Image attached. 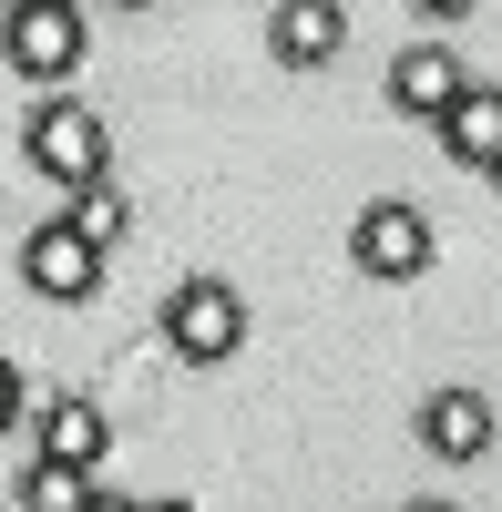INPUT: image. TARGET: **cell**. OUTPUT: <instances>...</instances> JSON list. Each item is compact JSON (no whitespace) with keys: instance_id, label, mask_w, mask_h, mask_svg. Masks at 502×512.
Returning a JSON list of instances; mask_svg holds the SVG:
<instances>
[{"instance_id":"cell-6","label":"cell","mask_w":502,"mask_h":512,"mask_svg":"<svg viewBox=\"0 0 502 512\" xmlns=\"http://www.w3.org/2000/svg\"><path fill=\"white\" fill-rule=\"evenodd\" d=\"M21 287H31V297H52V308H82V297L103 287V256L52 216V226H31V236H21Z\"/></svg>"},{"instance_id":"cell-11","label":"cell","mask_w":502,"mask_h":512,"mask_svg":"<svg viewBox=\"0 0 502 512\" xmlns=\"http://www.w3.org/2000/svg\"><path fill=\"white\" fill-rule=\"evenodd\" d=\"M62 226L82 236V246H93L103 256V267H113V246L123 236H134V195H123V175H103V185H82L72 205H62Z\"/></svg>"},{"instance_id":"cell-9","label":"cell","mask_w":502,"mask_h":512,"mask_svg":"<svg viewBox=\"0 0 502 512\" xmlns=\"http://www.w3.org/2000/svg\"><path fill=\"white\" fill-rule=\"evenodd\" d=\"M431 134H441L451 164H482V175H492V164H502V82H462V103H451Z\"/></svg>"},{"instance_id":"cell-10","label":"cell","mask_w":502,"mask_h":512,"mask_svg":"<svg viewBox=\"0 0 502 512\" xmlns=\"http://www.w3.org/2000/svg\"><path fill=\"white\" fill-rule=\"evenodd\" d=\"M421 451H441V461H482V451H492V410H482L472 390H431V400H421Z\"/></svg>"},{"instance_id":"cell-14","label":"cell","mask_w":502,"mask_h":512,"mask_svg":"<svg viewBox=\"0 0 502 512\" xmlns=\"http://www.w3.org/2000/svg\"><path fill=\"white\" fill-rule=\"evenodd\" d=\"M82 512H144V502H123V492H93V502H82Z\"/></svg>"},{"instance_id":"cell-13","label":"cell","mask_w":502,"mask_h":512,"mask_svg":"<svg viewBox=\"0 0 502 512\" xmlns=\"http://www.w3.org/2000/svg\"><path fill=\"white\" fill-rule=\"evenodd\" d=\"M21 410H31V400H21V369H11V359H0V431H11V420H21Z\"/></svg>"},{"instance_id":"cell-8","label":"cell","mask_w":502,"mask_h":512,"mask_svg":"<svg viewBox=\"0 0 502 512\" xmlns=\"http://www.w3.org/2000/svg\"><path fill=\"white\" fill-rule=\"evenodd\" d=\"M339 41H349V11H339V0H277V11H267V52H277L287 72H318Z\"/></svg>"},{"instance_id":"cell-1","label":"cell","mask_w":502,"mask_h":512,"mask_svg":"<svg viewBox=\"0 0 502 512\" xmlns=\"http://www.w3.org/2000/svg\"><path fill=\"white\" fill-rule=\"evenodd\" d=\"M21 154H31L62 195H82V185L113 175V134H103V113L72 103V93H31V113H21Z\"/></svg>"},{"instance_id":"cell-5","label":"cell","mask_w":502,"mask_h":512,"mask_svg":"<svg viewBox=\"0 0 502 512\" xmlns=\"http://www.w3.org/2000/svg\"><path fill=\"white\" fill-rule=\"evenodd\" d=\"M21 420L41 431L31 461H52V472H82V482H93V461L113 451V410H103V400H82V390H52V400L21 410Z\"/></svg>"},{"instance_id":"cell-15","label":"cell","mask_w":502,"mask_h":512,"mask_svg":"<svg viewBox=\"0 0 502 512\" xmlns=\"http://www.w3.org/2000/svg\"><path fill=\"white\" fill-rule=\"evenodd\" d=\"M410 512H462V502H410Z\"/></svg>"},{"instance_id":"cell-7","label":"cell","mask_w":502,"mask_h":512,"mask_svg":"<svg viewBox=\"0 0 502 512\" xmlns=\"http://www.w3.org/2000/svg\"><path fill=\"white\" fill-rule=\"evenodd\" d=\"M462 52H451V41H410V52L390 62V103L410 113V123H441L451 103H462Z\"/></svg>"},{"instance_id":"cell-16","label":"cell","mask_w":502,"mask_h":512,"mask_svg":"<svg viewBox=\"0 0 502 512\" xmlns=\"http://www.w3.org/2000/svg\"><path fill=\"white\" fill-rule=\"evenodd\" d=\"M144 512H195V502H144Z\"/></svg>"},{"instance_id":"cell-12","label":"cell","mask_w":502,"mask_h":512,"mask_svg":"<svg viewBox=\"0 0 502 512\" xmlns=\"http://www.w3.org/2000/svg\"><path fill=\"white\" fill-rule=\"evenodd\" d=\"M93 502V482L82 472H52V461H31V512H82Z\"/></svg>"},{"instance_id":"cell-4","label":"cell","mask_w":502,"mask_h":512,"mask_svg":"<svg viewBox=\"0 0 502 512\" xmlns=\"http://www.w3.org/2000/svg\"><path fill=\"white\" fill-rule=\"evenodd\" d=\"M349 256H359V277H421L431 267V216H421V205H359V226H349Z\"/></svg>"},{"instance_id":"cell-2","label":"cell","mask_w":502,"mask_h":512,"mask_svg":"<svg viewBox=\"0 0 502 512\" xmlns=\"http://www.w3.org/2000/svg\"><path fill=\"white\" fill-rule=\"evenodd\" d=\"M236 338H246V297H236L226 277H185L175 297H164V349H175L185 369L236 359Z\"/></svg>"},{"instance_id":"cell-17","label":"cell","mask_w":502,"mask_h":512,"mask_svg":"<svg viewBox=\"0 0 502 512\" xmlns=\"http://www.w3.org/2000/svg\"><path fill=\"white\" fill-rule=\"evenodd\" d=\"M492 195H502V164H492Z\"/></svg>"},{"instance_id":"cell-3","label":"cell","mask_w":502,"mask_h":512,"mask_svg":"<svg viewBox=\"0 0 502 512\" xmlns=\"http://www.w3.org/2000/svg\"><path fill=\"white\" fill-rule=\"evenodd\" d=\"M0 62H11L21 82H72L82 11H72V0H11V11H0Z\"/></svg>"}]
</instances>
